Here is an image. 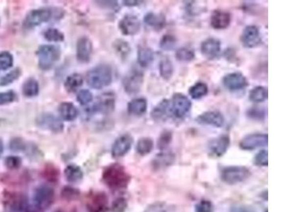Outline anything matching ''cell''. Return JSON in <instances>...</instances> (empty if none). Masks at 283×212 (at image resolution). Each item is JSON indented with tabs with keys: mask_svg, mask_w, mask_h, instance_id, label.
Here are the masks:
<instances>
[{
	"mask_svg": "<svg viewBox=\"0 0 283 212\" xmlns=\"http://www.w3.org/2000/svg\"><path fill=\"white\" fill-rule=\"evenodd\" d=\"M103 179L111 189H121L128 186L130 176L122 165L116 164L106 168Z\"/></svg>",
	"mask_w": 283,
	"mask_h": 212,
	"instance_id": "cell-1",
	"label": "cell"
},
{
	"mask_svg": "<svg viewBox=\"0 0 283 212\" xmlns=\"http://www.w3.org/2000/svg\"><path fill=\"white\" fill-rule=\"evenodd\" d=\"M112 70L109 65H100L90 70L87 74V84L94 89L108 87L112 82Z\"/></svg>",
	"mask_w": 283,
	"mask_h": 212,
	"instance_id": "cell-2",
	"label": "cell"
},
{
	"mask_svg": "<svg viewBox=\"0 0 283 212\" xmlns=\"http://www.w3.org/2000/svg\"><path fill=\"white\" fill-rule=\"evenodd\" d=\"M40 69L47 71L60 60L61 52L58 46L53 45H43L36 52Z\"/></svg>",
	"mask_w": 283,
	"mask_h": 212,
	"instance_id": "cell-3",
	"label": "cell"
},
{
	"mask_svg": "<svg viewBox=\"0 0 283 212\" xmlns=\"http://www.w3.org/2000/svg\"><path fill=\"white\" fill-rule=\"evenodd\" d=\"M192 108L190 99L181 93H175L170 100L171 114L177 119H184L187 117Z\"/></svg>",
	"mask_w": 283,
	"mask_h": 212,
	"instance_id": "cell-4",
	"label": "cell"
},
{
	"mask_svg": "<svg viewBox=\"0 0 283 212\" xmlns=\"http://www.w3.org/2000/svg\"><path fill=\"white\" fill-rule=\"evenodd\" d=\"M251 172L245 166H227L221 171V179L228 185H236L246 181L250 176Z\"/></svg>",
	"mask_w": 283,
	"mask_h": 212,
	"instance_id": "cell-5",
	"label": "cell"
},
{
	"mask_svg": "<svg viewBox=\"0 0 283 212\" xmlns=\"http://www.w3.org/2000/svg\"><path fill=\"white\" fill-rule=\"evenodd\" d=\"M52 12L48 8L33 9L27 14L24 21V25L26 28H33L50 21Z\"/></svg>",
	"mask_w": 283,
	"mask_h": 212,
	"instance_id": "cell-6",
	"label": "cell"
},
{
	"mask_svg": "<svg viewBox=\"0 0 283 212\" xmlns=\"http://www.w3.org/2000/svg\"><path fill=\"white\" fill-rule=\"evenodd\" d=\"M36 124L40 128L53 133H60L64 129L62 121L51 113H44L39 115L36 118Z\"/></svg>",
	"mask_w": 283,
	"mask_h": 212,
	"instance_id": "cell-7",
	"label": "cell"
},
{
	"mask_svg": "<svg viewBox=\"0 0 283 212\" xmlns=\"http://www.w3.org/2000/svg\"><path fill=\"white\" fill-rule=\"evenodd\" d=\"M144 81V74L139 70H133L122 79L124 90L130 95L138 94L141 90Z\"/></svg>",
	"mask_w": 283,
	"mask_h": 212,
	"instance_id": "cell-8",
	"label": "cell"
},
{
	"mask_svg": "<svg viewBox=\"0 0 283 212\" xmlns=\"http://www.w3.org/2000/svg\"><path fill=\"white\" fill-rule=\"evenodd\" d=\"M222 84L231 92L244 90L249 86L247 79L241 72H232L226 74L222 79Z\"/></svg>",
	"mask_w": 283,
	"mask_h": 212,
	"instance_id": "cell-9",
	"label": "cell"
},
{
	"mask_svg": "<svg viewBox=\"0 0 283 212\" xmlns=\"http://www.w3.org/2000/svg\"><path fill=\"white\" fill-rule=\"evenodd\" d=\"M55 199V192L52 188L47 186H40L35 191V206L44 210L50 207Z\"/></svg>",
	"mask_w": 283,
	"mask_h": 212,
	"instance_id": "cell-10",
	"label": "cell"
},
{
	"mask_svg": "<svg viewBox=\"0 0 283 212\" xmlns=\"http://www.w3.org/2000/svg\"><path fill=\"white\" fill-rule=\"evenodd\" d=\"M268 143V136L267 134L254 133L246 135L240 141L239 146L241 149L252 151L258 148L266 146Z\"/></svg>",
	"mask_w": 283,
	"mask_h": 212,
	"instance_id": "cell-11",
	"label": "cell"
},
{
	"mask_svg": "<svg viewBox=\"0 0 283 212\" xmlns=\"http://www.w3.org/2000/svg\"><path fill=\"white\" fill-rule=\"evenodd\" d=\"M241 44L246 48H254L261 43L260 30L257 25H249L245 27L240 37Z\"/></svg>",
	"mask_w": 283,
	"mask_h": 212,
	"instance_id": "cell-12",
	"label": "cell"
},
{
	"mask_svg": "<svg viewBox=\"0 0 283 212\" xmlns=\"http://www.w3.org/2000/svg\"><path fill=\"white\" fill-rule=\"evenodd\" d=\"M116 97L114 94L105 93L98 96L96 103L92 107L91 113L109 114L115 109Z\"/></svg>",
	"mask_w": 283,
	"mask_h": 212,
	"instance_id": "cell-13",
	"label": "cell"
},
{
	"mask_svg": "<svg viewBox=\"0 0 283 212\" xmlns=\"http://www.w3.org/2000/svg\"><path fill=\"white\" fill-rule=\"evenodd\" d=\"M195 122L199 125L220 128L225 124V117L218 111H208L197 116Z\"/></svg>",
	"mask_w": 283,
	"mask_h": 212,
	"instance_id": "cell-14",
	"label": "cell"
},
{
	"mask_svg": "<svg viewBox=\"0 0 283 212\" xmlns=\"http://www.w3.org/2000/svg\"><path fill=\"white\" fill-rule=\"evenodd\" d=\"M231 140L229 135H222L212 139L208 143V150L211 154L216 157H222L227 153L230 146Z\"/></svg>",
	"mask_w": 283,
	"mask_h": 212,
	"instance_id": "cell-15",
	"label": "cell"
},
{
	"mask_svg": "<svg viewBox=\"0 0 283 212\" xmlns=\"http://www.w3.org/2000/svg\"><path fill=\"white\" fill-rule=\"evenodd\" d=\"M202 55L208 60H214L219 57L221 52V42L215 38H208L200 45Z\"/></svg>",
	"mask_w": 283,
	"mask_h": 212,
	"instance_id": "cell-16",
	"label": "cell"
},
{
	"mask_svg": "<svg viewBox=\"0 0 283 212\" xmlns=\"http://www.w3.org/2000/svg\"><path fill=\"white\" fill-rule=\"evenodd\" d=\"M118 27L125 36H134L141 31V24L136 16L127 14L119 22Z\"/></svg>",
	"mask_w": 283,
	"mask_h": 212,
	"instance_id": "cell-17",
	"label": "cell"
},
{
	"mask_svg": "<svg viewBox=\"0 0 283 212\" xmlns=\"http://www.w3.org/2000/svg\"><path fill=\"white\" fill-rule=\"evenodd\" d=\"M133 143V138L129 134H125L119 137L114 143L111 149L114 158H120L125 156L131 149Z\"/></svg>",
	"mask_w": 283,
	"mask_h": 212,
	"instance_id": "cell-18",
	"label": "cell"
},
{
	"mask_svg": "<svg viewBox=\"0 0 283 212\" xmlns=\"http://www.w3.org/2000/svg\"><path fill=\"white\" fill-rule=\"evenodd\" d=\"M93 51L92 41L87 36L79 38L77 43V58L82 63H89Z\"/></svg>",
	"mask_w": 283,
	"mask_h": 212,
	"instance_id": "cell-19",
	"label": "cell"
},
{
	"mask_svg": "<svg viewBox=\"0 0 283 212\" xmlns=\"http://www.w3.org/2000/svg\"><path fill=\"white\" fill-rule=\"evenodd\" d=\"M232 16L230 13L221 9L213 11L211 17V25L214 29L224 30L231 24Z\"/></svg>",
	"mask_w": 283,
	"mask_h": 212,
	"instance_id": "cell-20",
	"label": "cell"
},
{
	"mask_svg": "<svg viewBox=\"0 0 283 212\" xmlns=\"http://www.w3.org/2000/svg\"><path fill=\"white\" fill-rule=\"evenodd\" d=\"M144 23L151 29L160 31L166 26V19L163 14L151 12L144 15Z\"/></svg>",
	"mask_w": 283,
	"mask_h": 212,
	"instance_id": "cell-21",
	"label": "cell"
},
{
	"mask_svg": "<svg viewBox=\"0 0 283 212\" xmlns=\"http://www.w3.org/2000/svg\"><path fill=\"white\" fill-rule=\"evenodd\" d=\"M108 198L102 192H96L87 201V207L91 212H103L107 208Z\"/></svg>",
	"mask_w": 283,
	"mask_h": 212,
	"instance_id": "cell-22",
	"label": "cell"
},
{
	"mask_svg": "<svg viewBox=\"0 0 283 212\" xmlns=\"http://www.w3.org/2000/svg\"><path fill=\"white\" fill-rule=\"evenodd\" d=\"M169 114H171L170 100L167 98H164L152 109L150 116L151 118L155 122H161L166 120L169 117Z\"/></svg>",
	"mask_w": 283,
	"mask_h": 212,
	"instance_id": "cell-23",
	"label": "cell"
},
{
	"mask_svg": "<svg viewBox=\"0 0 283 212\" xmlns=\"http://www.w3.org/2000/svg\"><path fill=\"white\" fill-rule=\"evenodd\" d=\"M176 161V155L170 151H165L156 155L152 160V168L155 170H163L171 166Z\"/></svg>",
	"mask_w": 283,
	"mask_h": 212,
	"instance_id": "cell-24",
	"label": "cell"
},
{
	"mask_svg": "<svg viewBox=\"0 0 283 212\" xmlns=\"http://www.w3.org/2000/svg\"><path fill=\"white\" fill-rule=\"evenodd\" d=\"M147 101L144 98H138L132 100L128 104L129 114L134 116H142L147 112Z\"/></svg>",
	"mask_w": 283,
	"mask_h": 212,
	"instance_id": "cell-25",
	"label": "cell"
},
{
	"mask_svg": "<svg viewBox=\"0 0 283 212\" xmlns=\"http://www.w3.org/2000/svg\"><path fill=\"white\" fill-rule=\"evenodd\" d=\"M58 112L62 118L69 122L74 120L78 116L77 108L73 103L70 102H63L60 104L58 107Z\"/></svg>",
	"mask_w": 283,
	"mask_h": 212,
	"instance_id": "cell-26",
	"label": "cell"
},
{
	"mask_svg": "<svg viewBox=\"0 0 283 212\" xmlns=\"http://www.w3.org/2000/svg\"><path fill=\"white\" fill-rule=\"evenodd\" d=\"M154 59L155 53L150 47L142 46L138 48V63L142 68H148L153 63Z\"/></svg>",
	"mask_w": 283,
	"mask_h": 212,
	"instance_id": "cell-27",
	"label": "cell"
},
{
	"mask_svg": "<svg viewBox=\"0 0 283 212\" xmlns=\"http://www.w3.org/2000/svg\"><path fill=\"white\" fill-rule=\"evenodd\" d=\"M8 205L14 211L17 212H26L28 208L27 199L22 194H13L7 200Z\"/></svg>",
	"mask_w": 283,
	"mask_h": 212,
	"instance_id": "cell-28",
	"label": "cell"
},
{
	"mask_svg": "<svg viewBox=\"0 0 283 212\" xmlns=\"http://www.w3.org/2000/svg\"><path fill=\"white\" fill-rule=\"evenodd\" d=\"M160 74L162 79L165 81H169L174 74V65L172 61L167 57H163L159 65Z\"/></svg>",
	"mask_w": 283,
	"mask_h": 212,
	"instance_id": "cell-29",
	"label": "cell"
},
{
	"mask_svg": "<svg viewBox=\"0 0 283 212\" xmlns=\"http://www.w3.org/2000/svg\"><path fill=\"white\" fill-rule=\"evenodd\" d=\"M82 84H83V78L82 75L75 73V74L70 75L67 78L64 86L65 90L68 93H74L82 87Z\"/></svg>",
	"mask_w": 283,
	"mask_h": 212,
	"instance_id": "cell-30",
	"label": "cell"
},
{
	"mask_svg": "<svg viewBox=\"0 0 283 212\" xmlns=\"http://www.w3.org/2000/svg\"><path fill=\"white\" fill-rule=\"evenodd\" d=\"M22 93L27 98H33L39 93V84L34 78H28L24 83Z\"/></svg>",
	"mask_w": 283,
	"mask_h": 212,
	"instance_id": "cell-31",
	"label": "cell"
},
{
	"mask_svg": "<svg viewBox=\"0 0 283 212\" xmlns=\"http://www.w3.org/2000/svg\"><path fill=\"white\" fill-rule=\"evenodd\" d=\"M268 89L263 86H258L251 89L249 92V98L254 103H260L268 99Z\"/></svg>",
	"mask_w": 283,
	"mask_h": 212,
	"instance_id": "cell-32",
	"label": "cell"
},
{
	"mask_svg": "<svg viewBox=\"0 0 283 212\" xmlns=\"http://www.w3.org/2000/svg\"><path fill=\"white\" fill-rule=\"evenodd\" d=\"M208 91L209 89L206 83L198 81L190 87L189 94L193 99L199 100L206 96L208 94Z\"/></svg>",
	"mask_w": 283,
	"mask_h": 212,
	"instance_id": "cell-33",
	"label": "cell"
},
{
	"mask_svg": "<svg viewBox=\"0 0 283 212\" xmlns=\"http://www.w3.org/2000/svg\"><path fill=\"white\" fill-rule=\"evenodd\" d=\"M67 180L71 183H78L83 178V172L80 167L76 165H69L65 170Z\"/></svg>",
	"mask_w": 283,
	"mask_h": 212,
	"instance_id": "cell-34",
	"label": "cell"
},
{
	"mask_svg": "<svg viewBox=\"0 0 283 212\" xmlns=\"http://www.w3.org/2000/svg\"><path fill=\"white\" fill-rule=\"evenodd\" d=\"M154 147V141L149 138H143L138 140L136 145L137 152L141 156L149 154Z\"/></svg>",
	"mask_w": 283,
	"mask_h": 212,
	"instance_id": "cell-35",
	"label": "cell"
},
{
	"mask_svg": "<svg viewBox=\"0 0 283 212\" xmlns=\"http://www.w3.org/2000/svg\"><path fill=\"white\" fill-rule=\"evenodd\" d=\"M116 53L122 59H126L131 52V47L127 41L122 39H117L113 44Z\"/></svg>",
	"mask_w": 283,
	"mask_h": 212,
	"instance_id": "cell-36",
	"label": "cell"
},
{
	"mask_svg": "<svg viewBox=\"0 0 283 212\" xmlns=\"http://www.w3.org/2000/svg\"><path fill=\"white\" fill-rule=\"evenodd\" d=\"M175 57L182 63H189L195 59V51L189 47H181L176 51Z\"/></svg>",
	"mask_w": 283,
	"mask_h": 212,
	"instance_id": "cell-37",
	"label": "cell"
},
{
	"mask_svg": "<svg viewBox=\"0 0 283 212\" xmlns=\"http://www.w3.org/2000/svg\"><path fill=\"white\" fill-rule=\"evenodd\" d=\"M177 38L171 34H165L162 36L160 42V47L164 51L174 50L177 46Z\"/></svg>",
	"mask_w": 283,
	"mask_h": 212,
	"instance_id": "cell-38",
	"label": "cell"
},
{
	"mask_svg": "<svg viewBox=\"0 0 283 212\" xmlns=\"http://www.w3.org/2000/svg\"><path fill=\"white\" fill-rule=\"evenodd\" d=\"M173 139V133L171 130H165L160 134L157 141V147L164 151L166 150L171 143Z\"/></svg>",
	"mask_w": 283,
	"mask_h": 212,
	"instance_id": "cell-39",
	"label": "cell"
},
{
	"mask_svg": "<svg viewBox=\"0 0 283 212\" xmlns=\"http://www.w3.org/2000/svg\"><path fill=\"white\" fill-rule=\"evenodd\" d=\"M21 75H22V70L20 68H16L12 70L10 72L7 73L0 79V86L6 87L12 84L14 81H17L20 77Z\"/></svg>",
	"mask_w": 283,
	"mask_h": 212,
	"instance_id": "cell-40",
	"label": "cell"
},
{
	"mask_svg": "<svg viewBox=\"0 0 283 212\" xmlns=\"http://www.w3.org/2000/svg\"><path fill=\"white\" fill-rule=\"evenodd\" d=\"M246 116L249 118L253 119V120L261 122L265 118L266 111L265 109L259 108V107H253V108L248 110L247 112H246Z\"/></svg>",
	"mask_w": 283,
	"mask_h": 212,
	"instance_id": "cell-41",
	"label": "cell"
},
{
	"mask_svg": "<svg viewBox=\"0 0 283 212\" xmlns=\"http://www.w3.org/2000/svg\"><path fill=\"white\" fill-rule=\"evenodd\" d=\"M44 37L50 42H62L64 41V34L57 28H49L44 33Z\"/></svg>",
	"mask_w": 283,
	"mask_h": 212,
	"instance_id": "cell-42",
	"label": "cell"
},
{
	"mask_svg": "<svg viewBox=\"0 0 283 212\" xmlns=\"http://www.w3.org/2000/svg\"><path fill=\"white\" fill-rule=\"evenodd\" d=\"M13 55L7 51L0 52V70H7L13 66Z\"/></svg>",
	"mask_w": 283,
	"mask_h": 212,
	"instance_id": "cell-43",
	"label": "cell"
},
{
	"mask_svg": "<svg viewBox=\"0 0 283 212\" xmlns=\"http://www.w3.org/2000/svg\"><path fill=\"white\" fill-rule=\"evenodd\" d=\"M254 164L257 166L266 167L268 165V154L266 150H260L254 157Z\"/></svg>",
	"mask_w": 283,
	"mask_h": 212,
	"instance_id": "cell-44",
	"label": "cell"
},
{
	"mask_svg": "<svg viewBox=\"0 0 283 212\" xmlns=\"http://www.w3.org/2000/svg\"><path fill=\"white\" fill-rule=\"evenodd\" d=\"M214 205L210 200L200 201L195 206V212H214Z\"/></svg>",
	"mask_w": 283,
	"mask_h": 212,
	"instance_id": "cell-45",
	"label": "cell"
},
{
	"mask_svg": "<svg viewBox=\"0 0 283 212\" xmlns=\"http://www.w3.org/2000/svg\"><path fill=\"white\" fill-rule=\"evenodd\" d=\"M77 100L79 102V104L85 106V105L89 104L92 101L93 95H92L90 91L84 89V90H81L78 93Z\"/></svg>",
	"mask_w": 283,
	"mask_h": 212,
	"instance_id": "cell-46",
	"label": "cell"
},
{
	"mask_svg": "<svg viewBox=\"0 0 283 212\" xmlns=\"http://www.w3.org/2000/svg\"><path fill=\"white\" fill-rule=\"evenodd\" d=\"M185 9L189 16H195L203 12L204 8L198 5L197 1H188Z\"/></svg>",
	"mask_w": 283,
	"mask_h": 212,
	"instance_id": "cell-47",
	"label": "cell"
},
{
	"mask_svg": "<svg viewBox=\"0 0 283 212\" xmlns=\"http://www.w3.org/2000/svg\"><path fill=\"white\" fill-rule=\"evenodd\" d=\"M16 98H17V95L12 91L1 92L0 93V106L9 104L14 102Z\"/></svg>",
	"mask_w": 283,
	"mask_h": 212,
	"instance_id": "cell-48",
	"label": "cell"
},
{
	"mask_svg": "<svg viewBox=\"0 0 283 212\" xmlns=\"http://www.w3.org/2000/svg\"><path fill=\"white\" fill-rule=\"evenodd\" d=\"M128 204L125 199L118 198L117 200L114 201L112 205V210L114 212H123L126 210Z\"/></svg>",
	"mask_w": 283,
	"mask_h": 212,
	"instance_id": "cell-49",
	"label": "cell"
},
{
	"mask_svg": "<svg viewBox=\"0 0 283 212\" xmlns=\"http://www.w3.org/2000/svg\"><path fill=\"white\" fill-rule=\"evenodd\" d=\"M44 175L46 179L50 181H55L58 179V171L57 169L52 165H47L44 170Z\"/></svg>",
	"mask_w": 283,
	"mask_h": 212,
	"instance_id": "cell-50",
	"label": "cell"
},
{
	"mask_svg": "<svg viewBox=\"0 0 283 212\" xmlns=\"http://www.w3.org/2000/svg\"><path fill=\"white\" fill-rule=\"evenodd\" d=\"M21 164H22V159L17 156H9L5 160L6 166L9 169L20 168Z\"/></svg>",
	"mask_w": 283,
	"mask_h": 212,
	"instance_id": "cell-51",
	"label": "cell"
},
{
	"mask_svg": "<svg viewBox=\"0 0 283 212\" xmlns=\"http://www.w3.org/2000/svg\"><path fill=\"white\" fill-rule=\"evenodd\" d=\"M25 147H26V144L24 142L23 140L20 138H14L11 141L10 143V148L12 151H24Z\"/></svg>",
	"mask_w": 283,
	"mask_h": 212,
	"instance_id": "cell-52",
	"label": "cell"
},
{
	"mask_svg": "<svg viewBox=\"0 0 283 212\" xmlns=\"http://www.w3.org/2000/svg\"><path fill=\"white\" fill-rule=\"evenodd\" d=\"M79 195V192L75 189L71 188H66L63 189V197L67 200H74L77 198Z\"/></svg>",
	"mask_w": 283,
	"mask_h": 212,
	"instance_id": "cell-53",
	"label": "cell"
},
{
	"mask_svg": "<svg viewBox=\"0 0 283 212\" xmlns=\"http://www.w3.org/2000/svg\"><path fill=\"white\" fill-rule=\"evenodd\" d=\"M101 5H103V7L106 6L109 9H116L118 8V4L116 1H98Z\"/></svg>",
	"mask_w": 283,
	"mask_h": 212,
	"instance_id": "cell-54",
	"label": "cell"
},
{
	"mask_svg": "<svg viewBox=\"0 0 283 212\" xmlns=\"http://www.w3.org/2000/svg\"><path fill=\"white\" fill-rule=\"evenodd\" d=\"M122 2H123V4L125 6H129V7H133V6L140 5L143 1H135V0H125V1H122Z\"/></svg>",
	"mask_w": 283,
	"mask_h": 212,
	"instance_id": "cell-55",
	"label": "cell"
},
{
	"mask_svg": "<svg viewBox=\"0 0 283 212\" xmlns=\"http://www.w3.org/2000/svg\"><path fill=\"white\" fill-rule=\"evenodd\" d=\"M236 212H256L251 207H243L241 208L236 209Z\"/></svg>",
	"mask_w": 283,
	"mask_h": 212,
	"instance_id": "cell-56",
	"label": "cell"
},
{
	"mask_svg": "<svg viewBox=\"0 0 283 212\" xmlns=\"http://www.w3.org/2000/svg\"><path fill=\"white\" fill-rule=\"evenodd\" d=\"M26 212H43V210L39 208V207L35 206L34 207H28L26 209Z\"/></svg>",
	"mask_w": 283,
	"mask_h": 212,
	"instance_id": "cell-57",
	"label": "cell"
},
{
	"mask_svg": "<svg viewBox=\"0 0 283 212\" xmlns=\"http://www.w3.org/2000/svg\"><path fill=\"white\" fill-rule=\"evenodd\" d=\"M3 151H4V145L1 140H0V156L2 154Z\"/></svg>",
	"mask_w": 283,
	"mask_h": 212,
	"instance_id": "cell-58",
	"label": "cell"
},
{
	"mask_svg": "<svg viewBox=\"0 0 283 212\" xmlns=\"http://www.w3.org/2000/svg\"><path fill=\"white\" fill-rule=\"evenodd\" d=\"M64 212V211H62V210H58V211H56V212Z\"/></svg>",
	"mask_w": 283,
	"mask_h": 212,
	"instance_id": "cell-59",
	"label": "cell"
},
{
	"mask_svg": "<svg viewBox=\"0 0 283 212\" xmlns=\"http://www.w3.org/2000/svg\"><path fill=\"white\" fill-rule=\"evenodd\" d=\"M232 212H236V210H234V211Z\"/></svg>",
	"mask_w": 283,
	"mask_h": 212,
	"instance_id": "cell-60",
	"label": "cell"
}]
</instances>
